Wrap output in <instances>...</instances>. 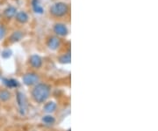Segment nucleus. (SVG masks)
<instances>
[{"label":"nucleus","mask_w":158,"mask_h":131,"mask_svg":"<svg viewBox=\"0 0 158 131\" xmlns=\"http://www.w3.org/2000/svg\"><path fill=\"white\" fill-rule=\"evenodd\" d=\"M50 91V86L48 84L39 83L34 87L32 91V96L37 103H43L49 98Z\"/></svg>","instance_id":"f257e3e1"},{"label":"nucleus","mask_w":158,"mask_h":131,"mask_svg":"<svg viewBox=\"0 0 158 131\" xmlns=\"http://www.w3.org/2000/svg\"><path fill=\"white\" fill-rule=\"evenodd\" d=\"M68 6L63 2L55 3L50 7V13L56 17H62L68 12Z\"/></svg>","instance_id":"f03ea898"},{"label":"nucleus","mask_w":158,"mask_h":131,"mask_svg":"<svg viewBox=\"0 0 158 131\" xmlns=\"http://www.w3.org/2000/svg\"><path fill=\"white\" fill-rule=\"evenodd\" d=\"M16 98H17V102L19 108V111L20 114L24 115L26 114L27 108H28V104H27V99L26 97V95L21 92V91H18L16 94Z\"/></svg>","instance_id":"7ed1b4c3"},{"label":"nucleus","mask_w":158,"mask_h":131,"mask_svg":"<svg viewBox=\"0 0 158 131\" xmlns=\"http://www.w3.org/2000/svg\"><path fill=\"white\" fill-rule=\"evenodd\" d=\"M39 81V76L36 74V73H33V72L27 73L26 75H24V77H23V83L26 86H34V85H37Z\"/></svg>","instance_id":"20e7f679"},{"label":"nucleus","mask_w":158,"mask_h":131,"mask_svg":"<svg viewBox=\"0 0 158 131\" xmlns=\"http://www.w3.org/2000/svg\"><path fill=\"white\" fill-rule=\"evenodd\" d=\"M54 32L59 36H66L69 33V30L65 24L57 23L54 27Z\"/></svg>","instance_id":"39448f33"},{"label":"nucleus","mask_w":158,"mask_h":131,"mask_svg":"<svg viewBox=\"0 0 158 131\" xmlns=\"http://www.w3.org/2000/svg\"><path fill=\"white\" fill-rule=\"evenodd\" d=\"M29 63L33 68L40 69L42 66V59L38 55H33L29 59Z\"/></svg>","instance_id":"423d86ee"},{"label":"nucleus","mask_w":158,"mask_h":131,"mask_svg":"<svg viewBox=\"0 0 158 131\" xmlns=\"http://www.w3.org/2000/svg\"><path fill=\"white\" fill-rule=\"evenodd\" d=\"M61 45V40L56 36H52L48 40V47L51 50H56Z\"/></svg>","instance_id":"0eeeda50"},{"label":"nucleus","mask_w":158,"mask_h":131,"mask_svg":"<svg viewBox=\"0 0 158 131\" xmlns=\"http://www.w3.org/2000/svg\"><path fill=\"white\" fill-rule=\"evenodd\" d=\"M16 19H17V21H19V23H21V24H24V23H27V20H28V15H27V13L26 12V11H19L16 13Z\"/></svg>","instance_id":"6e6552de"},{"label":"nucleus","mask_w":158,"mask_h":131,"mask_svg":"<svg viewBox=\"0 0 158 131\" xmlns=\"http://www.w3.org/2000/svg\"><path fill=\"white\" fill-rule=\"evenodd\" d=\"M56 103L54 102V101H49V102L46 103L44 108H43V110L48 114H51V113H54L56 110Z\"/></svg>","instance_id":"1a4fd4ad"},{"label":"nucleus","mask_w":158,"mask_h":131,"mask_svg":"<svg viewBox=\"0 0 158 131\" xmlns=\"http://www.w3.org/2000/svg\"><path fill=\"white\" fill-rule=\"evenodd\" d=\"M3 81H4L3 83L5 84V86L8 88H17L19 86V83L18 82V80L13 79V78H11V79L4 78Z\"/></svg>","instance_id":"9d476101"},{"label":"nucleus","mask_w":158,"mask_h":131,"mask_svg":"<svg viewBox=\"0 0 158 131\" xmlns=\"http://www.w3.org/2000/svg\"><path fill=\"white\" fill-rule=\"evenodd\" d=\"M17 13V9L14 6H8L6 10L4 11V14L7 19H11L13 18Z\"/></svg>","instance_id":"9b49d317"},{"label":"nucleus","mask_w":158,"mask_h":131,"mask_svg":"<svg viewBox=\"0 0 158 131\" xmlns=\"http://www.w3.org/2000/svg\"><path fill=\"white\" fill-rule=\"evenodd\" d=\"M23 36H24V34L21 31H15L10 36V41L11 42H18L22 39Z\"/></svg>","instance_id":"f8f14e48"},{"label":"nucleus","mask_w":158,"mask_h":131,"mask_svg":"<svg viewBox=\"0 0 158 131\" xmlns=\"http://www.w3.org/2000/svg\"><path fill=\"white\" fill-rule=\"evenodd\" d=\"M32 6H33V9H34V12L41 14L43 13V8L42 6L40 5L39 0H33L32 1Z\"/></svg>","instance_id":"ddd939ff"},{"label":"nucleus","mask_w":158,"mask_h":131,"mask_svg":"<svg viewBox=\"0 0 158 131\" xmlns=\"http://www.w3.org/2000/svg\"><path fill=\"white\" fill-rule=\"evenodd\" d=\"M11 98V92L7 90H2L0 91V100L3 102H6Z\"/></svg>","instance_id":"4468645a"},{"label":"nucleus","mask_w":158,"mask_h":131,"mask_svg":"<svg viewBox=\"0 0 158 131\" xmlns=\"http://www.w3.org/2000/svg\"><path fill=\"white\" fill-rule=\"evenodd\" d=\"M42 121H43L45 124H47V125H52V124H54V123H55L56 119H55L52 115L48 114V115L43 116V118H42Z\"/></svg>","instance_id":"2eb2a0df"},{"label":"nucleus","mask_w":158,"mask_h":131,"mask_svg":"<svg viewBox=\"0 0 158 131\" xmlns=\"http://www.w3.org/2000/svg\"><path fill=\"white\" fill-rule=\"evenodd\" d=\"M70 61H71V57H70L69 52L65 55H62V57L59 58V62L61 63H69Z\"/></svg>","instance_id":"dca6fc26"},{"label":"nucleus","mask_w":158,"mask_h":131,"mask_svg":"<svg viewBox=\"0 0 158 131\" xmlns=\"http://www.w3.org/2000/svg\"><path fill=\"white\" fill-rule=\"evenodd\" d=\"M11 56V51L9 49H6L2 52V57L4 58H9Z\"/></svg>","instance_id":"f3484780"},{"label":"nucleus","mask_w":158,"mask_h":131,"mask_svg":"<svg viewBox=\"0 0 158 131\" xmlns=\"http://www.w3.org/2000/svg\"><path fill=\"white\" fill-rule=\"evenodd\" d=\"M6 34V28L3 26H0V39H3Z\"/></svg>","instance_id":"a211bd4d"}]
</instances>
